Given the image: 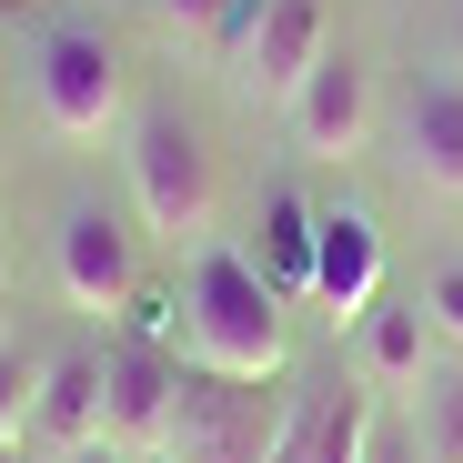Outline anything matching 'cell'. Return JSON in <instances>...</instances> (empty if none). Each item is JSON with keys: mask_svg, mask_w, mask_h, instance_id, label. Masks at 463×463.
Wrapping results in <instances>:
<instances>
[{"mask_svg": "<svg viewBox=\"0 0 463 463\" xmlns=\"http://www.w3.org/2000/svg\"><path fill=\"white\" fill-rule=\"evenodd\" d=\"M182 353L222 383H282L292 363V302L252 262V242H202L182 252Z\"/></svg>", "mask_w": 463, "mask_h": 463, "instance_id": "obj_1", "label": "cell"}, {"mask_svg": "<svg viewBox=\"0 0 463 463\" xmlns=\"http://www.w3.org/2000/svg\"><path fill=\"white\" fill-rule=\"evenodd\" d=\"M121 182H131V212H141L151 242H172V252L222 242V172H212V141H202L192 111L141 101L131 131H121Z\"/></svg>", "mask_w": 463, "mask_h": 463, "instance_id": "obj_2", "label": "cell"}, {"mask_svg": "<svg viewBox=\"0 0 463 463\" xmlns=\"http://www.w3.org/2000/svg\"><path fill=\"white\" fill-rule=\"evenodd\" d=\"M31 111L51 141L91 151V141H121L131 131V61L101 21H51L31 41Z\"/></svg>", "mask_w": 463, "mask_h": 463, "instance_id": "obj_3", "label": "cell"}, {"mask_svg": "<svg viewBox=\"0 0 463 463\" xmlns=\"http://www.w3.org/2000/svg\"><path fill=\"white\" fill-rule=\"evenodd\" d=\"M302 383H222V373H182V403L162 453L172 463H282Z\"/></svg>", "mask_w": 463, "mask_h": 463, "instance_id": "obj_4", "label": "cell"}, {"mask_svg": "<svg viewBox=\"0 0 463 463\" xmlns=\"http://www.w3.org/2000/svg\"><path fill=\"white\" fill-rule=\"evenodd\" d=\"M51 282H61V302L81 323H131V302H141V232L121 222V202H101V192H71L61 202V222H51Z\"/></svg>", "mask_w": 463, "mask_h": 463, "instance_id": "obj_5", "label": "cell"}, {"mask_svg": "<svg viewBox=\"0 0 463 463\" xmlns=\"http://www.w3.org/2000/svg\"><path fill=\"white\" fill-rule=\"evenodd\" d=\"M373 131H383V81H373V61H363L353 41H333L323 71L282 101V141H292V162L343 172V162L373 151Z\"/></svg>", "mask_w": 463, "mask_h": 463, "instance_id": "obj_6", "label": "cell"}, {"mask_svg": "<svg viewBox=\"0 0 463 463\" xmlns=\"http://www.w3.org/2000/svg\"><path fill=\"white\" fill-rule=\"evenodd\" d=\"M323 51H333V0H262L252 41L232 51V91L282 121V101L323 71Z\"/></svg>", "mask_w": 463, "mask_h": 463, "instance_id": "obj_7", "label": "cell"}, {"mask_svg": "<svg viewBox=\"0 0 463 463\" xmlns=\"http://www.w3.org/2000/svg\"><path fill=\"white\" fill-rule=\"evenodd\" d=\"M182 373H192L182 333H121V323H111V443H121L131 463L162 453L172 403H182Z\"/></svg>", "mask_w": 463, "mask_h": 463, "instance_id": "obj_8", "label": "cell"}, {"mask_svg": "<svg viewBox=\"0 0 463 463\" xmlns=\"http://www.w3.org/2000/svg\"><path fill=\"white\" fill-rule=\"evenodd\" d=\"M31 443L61 463V453H91L111 443V343H61L41 353V393H31Z\"/></svg>", "mask_w": 463, "mask_h": 463, "instance_id": "obj_9", "label": "cell"}, {"mask_svg": "<svg viewBox=\"0 0 463 463\" xmlns=\"http://www.w3.org/2000/svg\"><path fill=\"white\" fill-rule=\"evenodd\" d=\"M373 302H383V232H373V212L333 202L323 212V242H313V313L353 343Z\"/></svg>", "mask_w": 463, "mask_h": 463, "instance_id": "obj_10", "label": "cell"}, {"mask_svg": "<svg viewBox=\"0 0 463 463\" xmlns=\"http://www.w3.org/2000/svg\"><path fill=\"white\" fill-rule=\"evenodd\" d=\"M433 363H443V343L423 323V292H383L373 313H363V333H353V383L383 393V403H413Z\"/></svg>", "mask_w": 463, "mask_h": 463, "instance_id": "obj_11", "label": "cell"}, {"mask_svg": "<svg viewBox=\"0 0 463 463\" xmlns=\"http://www.w3.org/2000/svg\"><path fill=\"white\" fill-rule=\"evenodd\" d=\"M403 172L433 202H463V71L453 61H433L403 91Z\"/></svg>", "mask_w": 463, "mask_h": 463, "instance_id": "obj_12", "label": "cell"}, {"mask_svg": "<svg viewBox=\"0 0 463 463\" xmlns=\"http://www.w3.org/2000/svg\"><path fill=\"white\" fill-rule=\"evenodd\" d=\"M373 403H383V393H363V383H323V393H302V403H292V433H282V463H363Z\"/></svg>", "mask_w": 463, "mask_h": 463, "instance_id": "obj_13", "label": "cell"}, {"mask_svg": "<svg viewBox=\"0 0 463 463\" xmlns=\"http://www.w3.org/2000/svg\"><path fill=\"white\" fill-rule=\"evenodd\" d=\"M313 242H323V212L302 202L292 182H272L262 192V222H252V262L272 272L282 302H313Z\"/></svg>", "mask_w": 463, "mask_h": 463, "instance_id": "obj_14", "label": "cell"}, {"mask_svg": "<svg viewBox=\"0 0 463 463\" xmlns=\"http://www.w3.org/2000/svg\"><path fill=\"white\" fill-rule=\"evenodd\" d=\"M403 413H413L423 463H463V353H443V363L423 373V393H413Z\"/></svg>", "mask_w": 463, "mask_h": 463, "instance_id": "obj_15", "label": "cell"}, {"mask_svg": "<svg viewBox=\"0 0 463 463\" xmlns=\"http://www.w3.org/2000/svg\"><path fill=\"white\" fill-rule=\"evenodd\" d=\"M162 21H172V41H192V51L232 61V51L252 41V21H262V0H162Z\"/></svg>", "mask_w": 463, "mask_h": 463, "instance_id": "obj_16", "label": "cell"}, {"mask_svg": "<svg viewBox=\"0 0 463 463\" xmlns=\"http://www.w3.org/2000/svg\"><path fill=\"white\" fill-rule=\"evenodd\" d=\"M423 323H433V343L443 353H463V252H443V262H423Z\"/></svg>", "mask_w": 463, "mask_h": 463, "instance_id": "obj_17", "label": "cell"}, {"mask_svg": "<svg viewBox=\"0 0 463 463\" xmlns=\"http://www.w3.org/2000/svg\"><path fill=\"white\" fill-rule=\"evenodd\" d=\"M31 393H41V353H0V443H31Z\"/></svg>", "mask_w": 463, "mask_h": 463, "instance_id": "obj_18", "label": "cell"}, {"mask_svg": "<svg viewBox=\"0 0 463 463\" xmlns=\"http://www.w3.org/2000/svg\"><path fill=\"white\" fill-rule=\"evenodd\" d=\"M363 463H423V443H413V413H403V403H373V443H363Z\"/></svg>", "mask_w": 463, "mask_h": 463, "instance_id": "obj_19", "label": "cell"}, {"mask_svg": "<svg viewBox=\"0 0 463 463\" xmlns=\"http://www.w3.org/2000/svg\"><path fill=\"white\" fill-rule=\"evenodd\" d=\"M433 61H453V71H463V0H453V11H443V31H433Z\"/></svg>", "mask_w": 463, "mask_h": 463, "instance_id": "obj_20", "label": "cell"}, {"mask_svg": "<svg viewBox=\"0 0 463 463\" xmlns=\"http://www.w3.org/2000/svg\"><path fill=\"white\" fill-rule=\"evenodd\" d=\"M61 463H131L121 443H91V453H61Z\"/></svg>", "mask_w": 463, "mask_h": 463, "instance_id": "obj_21", "label": "cell"}, {"mask_svg": "<svg viewBox=\"0 0 463 463\" xmlns=\"http://www.w3.org/2000/svg\"><path fill=\"white\" fill-rule=\"evenodd\" d=\"M0 463H31V443H0Z\"/></svg>", "mask_w": 463, "mask_h": 463, "instance_id": "obj_22", "label": "cell"}, {"mask_svg": "<svg viewBox=\"0 0 463 463\" xmlns=\"http://www.w3.org/2000/svg\"><path fill=\"white\" fill-rule=\"evenodd\" d=\"M0 353H11V302H0Z\"/></svg>", "mask_w": 463, "mask_h": 463, "instance_id": "obj_23", "label": "cell"}, {"mask_svg": "<svg viewBox=\"0 0 463 463\" xmlns=\"http://www.w3.org/2000/svg\"><path fill=\"white\" fill-rule=\"evenodd\" d=\"M0 282H11V252H0Z\"/></svg>", "mask_w": 463, "mask_h": 463, "instance_id": "obj_24", "label": "cell"}, {"mask_svg": "<svg viewBox=\"0 0 463 463\" xmlns=\"http://www.w3.org/2000/svg\"><path fill=\"white\" fill-rule=\"evenodd\" d=\"M141 463H172V453H141Z\"/></svg>", "mask_w": 463, "mask_h": 463, "instance_id": "obj_25", "label": "cell"}]
</instances>
